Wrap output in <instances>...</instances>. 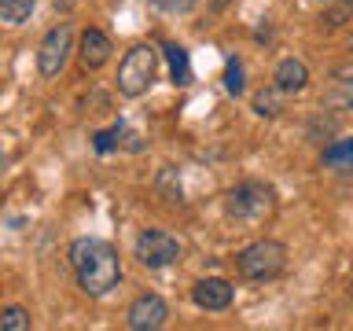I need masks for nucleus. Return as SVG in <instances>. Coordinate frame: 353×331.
Returning <instances> with one entry per match:
<instances>
[{
	"label": "nucleus",
	"instance_id": "2eb2a0df",
	"mask_svg": "<svg viewBox=\"0 0 353 331\" xmlns=\"http://www.w3.org/2000/svg\"><path fill=\"white\" fill-rule=\"evenodd\" d=\"M165 55H170L173 85H188V77H192V70H188V52L181 48V44H165Z\"/></svg>",
	"mask_w": 353,
	"mask_h": 331
},
{
	"label": "nucleus",
	"instance_id": "f8f14e48",
	"mask_svg": "<svg viewBox=\"0 0 353 331\" xmlns=\"http://www.w3.org/2000/svg\"><path fill=\"white\" fill-rule=\"evenodd\" d=\"M327 110H353V77H335L324 92Z\"/></svg>",
	"mask_w": 353,
	"mask_h": 331
},
{
	"label": "nucleus",
	"instance_id": "9b49d317",
	"mask_svg": "<svg viewBox=\"0 0 353 331\" xmlns=\"http://www.w3.org/2000/svg\"><path fill=\"white\" fill-rule=\"evenodd\" d=\"M283 103H287V92L280 85H269V88H258L250 96V107L258 118H280L283 114Z\"/></svg>",
	"mask_w": 353,
	"mask_h": 331
},
{
	"label": "nucleus",
	"instance_id": "6ab92c4d",
	"mask_svg": "<svg viewBox=\"0 0 353 331\" xmlns=\"http://www.w3.org/2000/svg\"><path fill=\"white\" fill-rule=\"evenodd\" d=\"M154 11H165V15H184V11H192L199 0H148Z\"/></svg>",
	"mask_w": 353,
	"mask_h": 331
},
{
	"label": "nucleus",
	"instance_id": "aec40b11",
	"mask_svg": "<svg viewBox=\"0 0 353 331\" xmlns=\"http://www.w3.org/2000/svg\"><path fill=\"white\" fill-rule=\"evenodd\" d=\"M342 19H350V4H346V0H335V8H331L320 22H324L327 30H339V26H342Z\"/></svg>",
	"mask_w": 353,
	"mask_h": 331
},
{
	"label": "nucleus",
	"instance_id": "5701e85b",
	"mask_svg": "<svg viewBox=\"0 0 353 331\" xmlns=\"http://www.w3.org/2000/svg\"><path fill=\"white\" fill-rule=\"evenodd\" d=\"M320 4H335V0H320Z\"/></svg>",
	"mask_w": 353,
	"mask_h": 331
},
{
	"label": "nucleus",
	"instance_id": "423d86ee",
	"mask_svg": "<svg viewBox=\"0 0 353 331\" xmlns=\"http://www.w3.org/2000/svg\"><path fill=\"white\" fill-rule=\"evenodd\" d=\"M70 52H74V26L70 22H59L44 33L41 48H37V70L41 77H59L70 63Z\"/></svg>",
	"mask_w": 353,
	"mask_h": 331
},
{
	"label": "nucleus",
	"instance_id": "f03ea898",
	"mask_svg": "<svg viewBox=\"0 0 353 331\" xmlns=\"http://www.w3.org/2000/svg\"><path fill=\"white\" fill-rule=\"evenodd\" d=\"M276 206H280L276 192L265 181H239L225 195V214L243 228H261L265 221L276 217Z\"/></svg>",
	"mask_w": 353,
	"mask_h": 331
},
{
	"label": "nucleus",
	"instance_id": "20e7f679",
	"mask_svg": "<svg viewBox=\"0 0 353 331\" xmlns=\"http://www.w3.org/2000/svg\"><path fill=\"white\" fill-rule=\"evenodd\" d=\"M287 269V247L280 239H254L236 254V272L250 283H269Z\"/></svg>",
	"mask_w": 353,
	"mask_h": 331
},
{
	"label": "nucleus",
	"instance_id": "0eeeda50",
	"mask_svg": "<svg viewBox=\"0 0 353 331\" xmlns=\"http://www.w3.org/2000/svg\"><path fill=\"white\" fill-rule=\"evenodd\" d=\"M125 324L132 331H159L170 324V302L162 294H137L125 309Z\"/></svg>",
	"mask_w": 353,
	"mask_h": 331
},
{
	"label": "nucleus",
	"instance_id": "ddd939ff",
	"mask_svg": "<svg viewBox=\"0 0 353 331\" xmlns=\"http://www.w3.org/2000/svg\"><path fill=\"white\" fill-rule=\"evenodd\" d=\"M320 162L331 170H353V140H335L331 148H324Z\"/></svg>",
	"mask_w": 353,
	"mask_h": 331
},
{
	"label": "nucleus",
	"instance_id": "7ed1b4c3",
	"mask_svg": "<svg viewBox=\"0 0 353 331\" xmlns=\"http://www.w3.org/2000/svg\"><path fill=\"white\" fill-rule=\"evenodd\" d=\"M162 66V52L154 44H137L125 52V59L118 63V92L125 99H140L148 96V88L154 85Z\"/></svg>",
	"mask_w": 353,
	"mask_h": 331
},
{
	"label": "nucleus",
	"instance_id": "1a4fd4ad",
	"mask_svg": "<svg viewBox=\"0 0 353 331\" xmlns=\"http://www.w3.org/2000/svg\"><path fill=\"white\" fill-rule=\"evenodd\" d=\"M110 55H114V44H110V37L103 30L88 26L81 33V41H77V59H81L85 70H103V66L110 63Z\"/></svg>",
	"mask_w": 353,
	"mask_h": 331
},
{
	"label": "nucleus",
	"instance_id": "39448f33",
	"mask_svg": "<svg viewBox=\"0 0 353 331\" xmlns=\"http://www.w3.org/2000/svg\"><path fill=\"white\" fill-rule=\"evenodd\" d=\"M181 239L165 228H143L137 243H132V258H137L143 269H170V265L181 261Z\"/></svg>",
	"mask_w": 353,
	"mask_h": 331
},
{
	"label": "nucleus",
	"instance_id": "6e6552de",
	"mask_svg": "<svg viewBox=\"0 0 353 331\" xmlns=\"http://www.w3.org/2000/svg\"><path fill=\"white\" fill-rule=\"evenodd\" d=\"M236 298V287H232L225 276H203V280L192 283V302L203 309V313H225Z\"/></svg>",
	"mask_w": 353,
	"mask_h": 331
},
{
	"label": "nucleus",
	"instance_id": "f257e3e1",
	"mask_svg": "<svg viewBox=\"0 0 353 331\" xmlns=\"http://www.w3.org/2000/svg\"><path fill=\"white\" fill-rule=\"evenodd\" d=\"M66 261L74 269L77 287L88 298H103L121 283V254L114 243H107L99 236H77L66 247Z\"/></svg>",
	"mask_w": 353,
	"mask_h": 331
},
{
	"label": "nucleus",
	"instance_id": "f3484780",
	"mask_svg": "<svg viewBox=\"0 0 353 331\" xmlns=\"http://www.w3.org/2000/svg\"><path fill=\"white\" fill-rule=\"evenodd\" d=\"M121 132H125V126H110V129H99L96 137H92V148L99 151V154H110L114 148H121Z\"/></svg>",
	"mask_w": 353,
	"mask_h": 331
},
{
	"label": "nucleus",
	"instance_id": "9d476101",
	"mask_svg": "<svg viewBox=\"0 0 353 331\" xmlns=\"http://www.w3.org/2000/svg\"><path fill=\"white\" fill-rule=\"evenodd\" d=\"M272 85H280L287 96H302L305 88H309V66L298 59V55H287V59L276 63Z\"/></svg>",
	"mask_w": 353,
	"mask_h": 331
},
{
	"label": "nucleus",
	"instance_id": "dca6fc26",
	"mask_svg": "<svg viewBox=\"0 0 353 331\" xmlns=\"http://www.w3.org/2000/svg\"><path fill=\"white\" fill-rule=\"evenodd\" d=\"M33 320H30V309L22 305H8L4 313H0V331H30Z\"/></svg>",
	"mask_w": 353,
	"mask_h": 331
},
{
	"label": "nucleus",
	"instance_id": "a211bd4d",
	"mask_svg": "<svg viewBox=\"0 0 353 331\" xmlns=\"http://www.w3.org/2000/svg\"><path fill=\"white\" fill-rule=\"evenodd\" d=\"M225 88L232 96H243V66H239V59H228V70H225Z\"/></svg>",
	"mask_w": 353,
	"mask_h": 331
},
{
	"label": "nucleus",
	"instance_id": "412c9836",
	"mask_svg": "<svg viewBox=\"0 0 353 331\" xmlns=\"http://www.w3.org/2000/svg\"><path fill=\"white\" fill-rule=\"evenodd\" d=\"M77 4V0H55V11H63V15H66V11H70Z\"/></svg>",
	"mask_w": 353,
	"mask_h": 331
},
{
	"label": "nucleus",
	"instance_id": "4468645a",
	"mask_svg": "<svg viewBox=\"0 0 353 331\" xmlns=\"http://www.w3.org/2000/svg\"><path fill=\"white\" fill-rule=\"evenodd\" d=\"M33 8H37V0H0V19L8 22V26H22Z\"/></svg>",
	"mask_w": 353,
	"mask_h": 331
},
{
	"label": "nucleus",
	"instance_id": "4be33fe9",
	"mask_svg": "<svg viewBox=\"0 0 353 331\" xmlns=\"http://www.w3.org/2000/svg\"><path fill=\"white\" fill-rule=\"evenodd\" d=\"M225 4H228V0H210V8H214V11H221Z\"/></svg>",
	"mask_w": 353,
	"mask_h": 331
}]
</instances>
